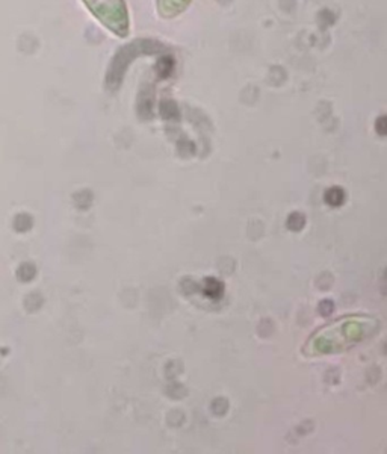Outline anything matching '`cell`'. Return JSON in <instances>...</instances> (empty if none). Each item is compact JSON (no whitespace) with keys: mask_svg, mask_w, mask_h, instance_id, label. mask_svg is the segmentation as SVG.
I'll use <instances>...</instances> for the list:
<instances>
[{"mask_svg":"<svg viewBox=\"0 0 387 454\" xmlns=\"http://www.w3.org/2000/svg\"><path fill=\"white\" fill-rule=\"evenodd\" d=\"M97 18L118 36L129 33V18L124 0H84Z\"/></svg>","mask_w":387,"mask_h":454,"instance_id":"6da1fadb","label":"cell"},{"mask_svg":"<svg viewBox=\"0 0 387 454\" xmlns=\"http://www.w3.org/2000/svg\"><path fill=\"white\" fill-rule=\"evenodd\" d=\"M191 0H158L159 11L164 17H176L185 11Z\"/></svg>","mask_w":387,"mask_h":454,"instance_id":"7a4b0ae2","label":"cell"},{"mask_svg":"<svg viewBox=\"0 0 387 454\" xmlns=\"http://www.w3.org/2000/svg\"><path fill=\"white\" fill-rule=\"evenodd\" d=\"M204 292H206V295H209V297H219L221 292H222V285L219 283V280L209 279V280H206Z\"/></svg>","mask_w":387,"mask_h":454,"instance_id":"3957f363","label":"cell"},{"mask_svg":"<svg viewBox=\"0 0 387 454\" xmlns=\"http://www.w3.org/2000/svg\"><path fill=\"white\" fill-rule=\"evenodd\" d=\"M17 276H18L20 280H23V282H29V280L33 279V276H35V267H33L32 263H23V265L20 267Z\"/></svg>","mask_w":387,"mask_h":454,"instance_id":"277c9868","label":"cell"},{"mask_svg":"<svg viewBox=\"0 0 387 454\" xmlns=\"http://www.w3.org/2000/svg\"><path fill=\"white\" fill-rule=\"evenodd\" d=\"M325 200H327L330 205L337 206V205H340V203L343 202V193H342L340 190H337V188H333V190H330V191L327 193Z\"/></svg>","mask_w":387,"mask_h":454,"instance_id":"5b68a950","label":"cell"},{"mask_svg":"<svg viewBox=\"0 0 387 454\" xmlns=\"http://www.w3.org/2000/svg\"><path fill=\"white\" fill-rule=\"evenodd\" d=\"M14 227L18 232H26L32 227V218H29L27 215H18L14 221Z\"/></svg>","mask_w":387,"mask_h":454,"instance_id":"8992f818","label":"cell"},{"mask_svg":"<svg viewBox=\"0 0 387 454\" xmlns=\"http://www.w3.org/2000/svg\"><path fill=\"white\" fill-rule=\"evenodd\" d=\"M288 226H289V229H293V230H299L301 227L304 226V217L299 215V214H293L292 217H289Z\"/></svg>","mask_w":387,"mask_h":454,"instance_id":"52a82bcc","label":"cell"}]
</instances>
